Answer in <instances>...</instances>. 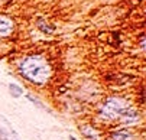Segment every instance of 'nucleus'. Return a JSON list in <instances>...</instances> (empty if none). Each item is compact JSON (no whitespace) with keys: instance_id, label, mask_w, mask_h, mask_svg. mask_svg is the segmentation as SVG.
Returning <instances> with one entry per match:
<instances>
[{"instance_id":"obj_6","label":"nucleus","mask_w":146,"mask_h":140,"mask_svg":"<svg viewBox=\"0 0 146 140\" xmlns=\"http://www.w3.org/2000/svg\"><path fill=\"white\" fill-rule=\"evenodd\" d=\"M81 131L84 133L90 140H98L100 131H98L94 126H91V124H86V126H82V127H81Z\"/></svg>"},{"instance_id":"obj_5","label":"nucleus","mask_w":146,"mask_h":140,"mask_svg":"<svg viewBox=\"0 0 146 140\" xmlns=\"http://www.w3.org/2000/svg\"><path fill=\"white\" fill-rule=\"evenodd\" d=\"M111 140H133V133L130 130H117L114 133H111Z\"/></svg>"},{"instance_id":"obj_10","label":"nucleus","mask_w":146,"mask_h":140,"mask_svg":"<svg viewBox=\"0 0 146 140\" xmlns=\"http://www.w3.org/2000/svg\"><path fill=\"white\" fill-rule=\"evenodd\" d=\"M70 140H77V139H75L74 136H70Z\"/></svg>"},{"instance_id":"obj_4","label":"nucleus","mask_w":146,"mask_h":140,"mask_svg":"<svg viewBox=\"0 0 146 140\" xmlns=\"http://www.w3.org/2000/svg\"><path fill=\"white\" fill-rule=\"evenodd\" d=\"M13 30V20L6 16H0V38H6Z\"/></svg>"},{"instance_id":"obj_9","label":"nucleus","mask_w":146,"mask_h":140,"mask_svg":"<svg viewBox=\"0 0 146 140\" xmlns=\"http://www.w3.org/2000/svg\"><path fill=\"white\" fill-rule=\"evenodd\" d=\"M140 46H142V49H145V38L142 36V41H140Z\"/></svg>"},{"instance_id":"obj_1","label":"nucleus","mask_w":146,"mask_h":140,"mask_svg":"<svg viewBox=\"0 0 146 140\" xmlns=\"http://www.w3.org/2000/svg\"><path fill=\"white\" fill-rule=\"evenodd\" d=\"M19 72L25 79L33 84H46L52 77L49 62L40 55L26 56L19 65Z\"/></svg>"},{"instance_id":"obj_2","label":"nucleus","mask_w":146,"mask_h":140,"mask_svg":"<svg viewBox=\"0 0 146 140\" xmlns=\"http://www.w3.org/2000/svg\"><path fill=\"white\" fill-rule=\"evenodd\" d=\"M127 107H130L127 100H124L121 97H109L103 103V106L98 111V116L104 122H113V120H117L120 117V114Z\"/></svg>"},{"instance_id":"obj_7","label":"nucleus","mask_w":146,"mask_h":140,"mask_svg":"<svg viewBox=\"0 0 146 140\" xmlns=\"http://www.w3.org/2000/svg\"><path fill=\"white\" fill-rule=\"evenodd\" d=\"M9 91H10L12 97H15V98L22 97V94H23V90L20 88L19 85H16V84H10V85H9Z\"/></svg>"},{"instance_id":"obj_3","label":"nucleus","mask_w":146,"mask_h":140,"mask_svg":"<svg viewBox=\"0 0 146 140\" xmlns=\"http://www.w3.org/2000/svg\"><path fill=\"white\" fill-rule=\"evenodd\" d=\"M139 117H140L139 111L130 106V107H127L126 110H124V111L120 114V117H119V118L121 120V123H123V124L130 126V124H135V123H137V122H139Z\"/></svg>"},{"instance_id":"obj_8","label":"nucleus","mask_w":146,"mask_h":140,"mask_svg":"<svg viewBox=\"0 0 146 140\" xmlns=\"http://www.w3.org/2000/svg\"><path fill=\"white\" fill-rule=\"evenodd\" d=\"M28 98H29V100H31V101H32V103H33V104H35V106H38V107H39V108H42V110H45V108H46V107H45V106H44V104H40V101H39V100H38V98H36V97H33V95H32V94H28Z\"/></svg>"}]
</instances>
